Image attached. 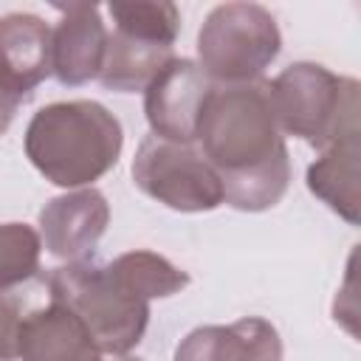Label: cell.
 I'll return each instance as SVG.
<instances>
[{
    "label": "cell",
    "mask_w": 361,
    "mask_h": 361,
    "mask_svg": "<svg viewBox=\"0 0 361 361\" xmlns=\"http://www.w3.org/2000/svg\"><path fill=\"white\" fill-rule=\"evenodd\" d=\"M195 147L217 172L223 203L231 209L265 212L285 197L290 158L265 79L214 85L197 121Z\"/></svg>",
    "instance_id": "6da1fadb"
},
{
    "label": "cell",
    "mask_w": 361,
    "mask_h": 361,
    "mask_svg": "<svg viewBox=\"0 0 361 361\" xmlns=\"http://www.w3.org/2000/svg\"><path fill=\"white\" fill-rule=\"evenodd\" d=\"M25 158L54 186L85 189L107 175L121 155V121L93 99L51 102L25 127Z\"/></svg>",
    "instance_id": "7a4b0ae2"
},
{
    "label": "cell",
    "mask_w": 361,
    "mask_h": 361,
    "mask_svg": "<svg viewBox=\"0 0 361 361\" xmlns=\"http://www.w3.org/2000/svg\"><path fill=\"white\" fill-rule=\"evenodd\" d=\"M282 135L327 149L358 135V79L338 76L319 62H293L268 82Z\"/></svg>",
    "instance_id": "3957f363"
},
{
    "label": "cell",
    "mask_w": 361,
    "mask_h": 361,
    "mask_svg": "<svg viewBox=\"0 0 361 361\" xmlns=\"http://www.w3.org/2000/svg\"><path fill=\"white\" fill-rule=\"evenodd\" d=\"M48 293L82 322L104 355H127L149 324V302L133 296L107 265L65 262L48 276Z\"/></svg>",
    "instance_id": "277c9868"
},
{
    "label": "cell",
    "mask_w": 361,
    "mask_h": 361,
    "mask_svg": "<svg viewBox=\"0 0 361 361\" xmlns=\"http://www.w3.org/2000/svg\"><path fill=\"white\" fill-rule=\"evenodd\" d=\"M279 48V25L259 3L214 6L197 31V65L220 87L259 82Z\"/></svg>",
    "instance_id": "5b68a950"
},
{
    "label": "cell",
    "mask_w": 361,
    "mask_h": 361,
    "mask_svg": "<svg viewBox=\"0 0 361 361\" xmlns=\"http://www.w3.org/2000/svg\"><path fill=\"white\" fill-rule=\"evenodd\" d=\"M135 186L172 212H212L223 203V183L195 144L147 135L133 158Z\"/></svg>",
    "instance_id": "8992f818"
},
{
    "label": "cell",
    "mask_w": 361,
    "mask_h": 361,
    "mask_svg": "<svg viewBox=\"0 0 361 361\" xmlns=\"http://www.w3.org/2000/svg\"><path fill=\"white\" fill-rule=\"evenodd\" d=\"M212 87V79L195 59L172 56L144 90V116L152 135L195 144L197 121Z\"/></svg>",
    "instance_id": "52a82bcc"
},
{
    "label": "cell",
    "mask_w": 361,
    "mask_h": 361,
    "mask_svg": "<svg viewBox=\"0 0 361 361\" xmlns=\"http://www.w3.org/2000/svg\"><path fill=\"white\" fill-rule=\"evenodd\" d=\"M110 223L107 197L93 189H71L51 197L39 212V240L42 245L65 262H82L93 254Z\"/></svg>",
    "instance_id": "ba28073f"
},
{
    "label": "cell",
    "mask_w": 361,
    "mask_h": 361,
    "mask_svg": "<svg viewBox=\"0 0 361 361\" xmlns=\"http://www.w3.org/2000/svg\"><path fill=\"white\" fill-rule=\"evenodd\" d=\"M56 28H51V73L59 85L76 87L99 79L107 54V23L93 3H62Z\"/></svg>",
    "instance_id": "9c48e42d"
},
{
    "label": "cell",
    "mask_w": 361,
    "mask_h": 361,
    "mask_svg": "<svg viewBox=\"0 0 361 361\" xmlns=\"http://www.w3.org/2000/svg\"><path fill=\"white\" fill-rule=\"evenodd\" d=\"M172 361H282L279 330L262 316L203 324L180 338Z\"/></svg>",
    "instance_id": "30bf717a"
},
{
    "label": "cell",
    "mask_w": 361,
    "mask_h": 361,
    "mask_svg": "<svg viewBox=\"0 0 361 361\" xmlns=\"http://www.w3.org/2000/svg\"><path fill=\"white\" fill-rule=\"evenodd\" d=\"M51 76V25L31 11L0 17V79L28 99Z\"/></svg>",
    "instance_id": "8fae6325"
},
{
    "label": "cell",
    "mask_w": 361,
    "mask_h": 361,
    "mask_svg": "<svg viewBox=\"0 0 361 361\" xmlns=\"http://www.w3.org/2000/svg\"><path fill=\"white\" fill-rule=\"evenodd\" d=\"M358 135H350L327 149L307 166V189L327 203L350 226H358Z\"/></svg>",
    "instance_id": "7c38bea8"
},
{
    "label": "cell",
    "mask_w": 361,
    "mask_h": 361,
    "mask_svg": "<svg viewBox=\"0 0 361 361\" xmlns=\"http://www.w3.org/2000/svg\"><path fill=\"white\" fill-rule=\"evenodd\" d=\"M172 56L175 54H172L169 45H155V42H144V39L127 37L121 31H110L99 82L107 90H118V93L141 90L144 93L147 85L161 73V68Z\"/></svg>",
    "instance_id": "4fadbf2b"
},
{
    "label": "cell",
    "mask_w": 361,
    "mask_h": 361,
    "mask_svg": "<svg viewBox=\"0 0 361 361\" xmlns=\"http://www.w3.org/2000/svg\"><path fill=\"white\" fill-rule=\"evenodd\" d=\"M107 271L133 296H138L144 302L175 296L189 285V274L183 268H178L166 257H161L155 251H144V248L118 254L113 262H107Z\"/></svg>",
    "instance_id": "5bb4252c"
},
{
    "label": "cell",
    "mask_w": 361,
    "mask_h": 361,
    "mask_svg": "<svg viewBox=\"0 0 361 361\" xmlns=\"http://www.w3.org/2000/svg\"><path fill=\"white\" fill-rule=\"evenodd\" d=\"M107 14L113 20V31L127 37L155 42V45H175L180 34V11L169 0H130V3H110Z\"/></svg>",
    "instance_id": "9a60e30c"
},
{
    "label": "cell",
    "mask_w": 361,
    "mask_h": 361,
    "mask_svg": "<svg viewBox=\"0 0 361 361\" xmlns=\"http://www.w3.org/2000/svg\"><path fill=\"white\" fill-rule=\"evenodd\" d=\"M42 240L28 223H0V293L14 290L39 271Z\"/></svg>",
    "instance_id": "2e32d148"
},
{
    "label": "cell",
    "mask_w": 361,
    "mask_h": 361,
    "mask_svg": "<svg viewBox=\"0 0 361 361\" xmlns=\"http://www.w3.org/2000/svg\"><path fill=\"white\" fill-rule=\"evenodd\" d=\"M23 319H25L23 302L17 296L0 293V361H17Z\"/></svg>",
    "instance_id": "e0dca14e"
},
{
    "label": "cell",
    "mask_w": 361,
    "mask_h": 361,
    "mask_svg": "<svg viewBox=\"0 0 361 361\" xmlns=\"http://www.w3.org/2000/svg\"><path fill=\"white\" fill-rule=\"evenodd\" d=\"M23 102H25V99H23L20 93H14V90L0 79V135L8 133V127H11V121H14V116H17V110H20Z\"/></svg>",
    "instance_id": "ac0fdd59"
}]
</instances>
